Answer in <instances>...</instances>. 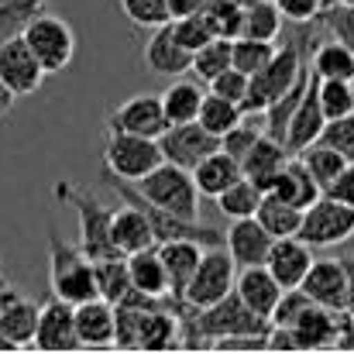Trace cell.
Segmentation results:
<instances>
[{"mask_svg": "<svg viewBox=\"0 0 354 354\" xmlns=\"http://www.w3.org/2000/svg\"><path fill=\"white\" fill-rule=\"evenodd\" d=\"M158 145H162L165 162L183 165V169H189V172H193L207 155L221 151V138H217V134H210L200 120L169 124V127H165V134L158 138Z\"/></svg>", "mask_w": 354, "mask_h": 354, "instance_id": "11", "label": "cell"}, {"mask_svg": "<svg viewBox=\"0 0 354 354\" xmlns=\"http://www.w3.org/2000/svg\"><path fill=\"white\" fill-rule=\"evenodd\" d=\"M299 241H306L313 251L317 248H337L354 237V207L334 200V196H320L313 207L303 210V224H299Z\"/></svg>", "mask_w": 354, "mask_h": 354, "instance_id": "9", "label": "cell"}, {"mask_svg": "<svg viewBox=\"0 0 354 354\" xmlns=\"http://www.w3.org/2000/svg\"><path fill=\"white\" fill-rule=\"evenodd\" d=\"M48 0H0V38L21 35L38 14H45Z\"/></svg>", "mask_w": 354, "mask_h": 354, "instance_id": "40", "label": "cell"}, {"mask_svg": "<svg viewBox=\"0 0 354 354\" xmlns=\"http://www.w3.org/2000/svg\"><path fill=\"white\" fill-rule=\"evenodd\" d=\"M275 3H279V10H282L286 21H292V24H299V28H310V24H317V17H320L334 0H275Z\"/></svg>", "mask_w": 354, "mask_h": 354, "instance_id": "48", "label": "cell"}, {"mask_svg": "<svg viewBox=\"0 0 354 354\" xmlns=\"http://www.w3.org/2000/svg\"><path fill=\"white\" fill-rule=\"evenodd\" d=\"M3 279H7V275H3V261H0V286H3Z\"/></svg>", "mask_w": 354, "mask_h": 354, "instance_id": "57", "label": "cell"}, {"mask_svg": "<svg viewBox=\"0 0 354 354\" xmlns=\"http://www.w3.org/2000/svg\"><path fill=\"white\" fill-rule=\"evenodd\" d=\"M35 348L38 351H76L80 348V334H76V306L48 296L38 317V330H35Z\"/></svg>", "mask_w": 354, "mask_h": 354, "instance_id": "14", "label": "cell"}, {"mask_svg": "<svg viewBox=\"0 0 354 354\" xmlns=\"http://www.w3.org/2000/svg\"><path fill=\"white\" fill-rule=\"evenodd\" d=\"M203 251L207 248L200 241H165V244H158V254H162V261L169 268V296L179 303L183 317H186L183 296H186V286L193 282V275H196V268L203 261Z\"/></svg>", "mask_w": 354, "mask_h": 354, "instance_id": "18", "label": "cell"}, {"mask_svg": "<svg viewBox=\"0 0 354 354\" xmlns=\"http://www.w3.org/2000/svg\"><path fill=\"white\" fill-rule=\"evenodd\" d=\"M272 324L258 317L254 310L244 306V299L231 292L214 306L189 310L183 317V344H200V348H217L227 337H251V334H268Z\"/></svg>", "mask_w": 354, "mask_h": 354, "instance_id": "1", "label": "cell"}, {"mask_svg": "<svg viewBox=\"0 0 354 354\" xmlns=\"http://www.w3.org/2000/svg\"><path fill=\"white\" fill-rule=\"evenodd\" d=\"M76 334L80 348H111L118 341V306L104 296L76 306Z\"/></svg>", "mask_w": 354, "mask_h": 354, "instance_id": "19", "label": "cell"}, {"mask_svg": "<svg viewBox=\"0 0 354 354\" xmlns=\"http://www.w3.org/2000/svg\"><path fill=\"white\" fill-rule=\"evenodd\" d=\"M334 3H341V7H354V0H334Z\"/></svg>", "mask_w": 354, "mask_h": 354, "instance_id": "56", "label": "cell"}, {"mask_svg": "<svg viewBox=\"0 0 354 354\" xmlns=\"http://www.w3.org/2000/svg\"><path fill=\"white\" fill-rule=\"evenodd\" d=\"M244 118V111H241V104L234 100H224V97H217V93H207L203 97V107H200V124L210 131V134H217V138H224L234 124H241Z\"/></svg>", "mask_w": 354, "mask_h": 354, "instance_id": "37", "label": "cell"}, {"mask_svg": "<svg viewBox=\"0 0 354 354\" xmlns=\"http://www.w3.org/2000/svg\"><path fill=\"white\" fill-rule=\"evenodd\" d=\"M282 10L275 0H258L251 7H244V21H241V35L237 38H261V41H275L282 35Z\"/></svg>", "mask_w": 354, "mask_h": 354, "instance_id": "32", "label": "cell"}, {"mask_svg": "<svg viewBox=\"0 0 354 354\" xmlns=\"http://www.w3.org/2000/svg\"><path fill=\"white\" fill-rule=\"evenodd\" d=\"M165 162L158 138H141V134H124V131H111L107 145H104V169L114 172L127 183L145 179L151 169H158Z\"/></svg>", "mask_w": 354, "mask_h": 354, "instance_id": "8", "label": "cell"}, {"mask_svg": "<svg viewBox=\"0 0 354 354\" xmlns=\"http://www.w3.org/2000/svg\"><path fill=\"white\" fill-rule=\"evenodd\" d=\"M289 158H292V151H289L282 141L261 134V138L254 141V148L241 158V172H244V179H251L261 193H268L272 179L279 176V169H282Z\"/></svg>", "mask_w": 354, "mask_h": 354, "instance_id": "24", "label": "cell"}, {"mask_svg": "<svg viewBox=\"0 0 354 354\" xmlns=\"http://www.w3.org/2000/svg\"><path fill=\"white\" fill-rule=\"evenodd\" d=\"M21 35H24V41L31 45L35 59L41 62V69H45L48 76H59L62 69H69V62H73V55H76V35H73V28H69L66 17L45 10V14H38Z\"/></svg>", "mask_w": 354, "mask_h": 354, "instance_id": "6", "label": "cell"}, {"mask_svg": "<svg viewBox=\"0 0 354 354\" xmlns=\"http://www.w3.org/2000/svg\"><path fill=\"white\" fill-rule=\"evenodd\" d=\"M52 193H55L59 203H66V207L76 210V217H80V248H83L93 261L120 254L118 244H114V234H111V227H114V210H118V207H107L104 200H97L93 193L73 186L69 179H62Z\"/></svg>", "mask_w": 354, "mask_h": 354, "instance_id": "3", "label": "cell"}, {"mask_svg": "<svg viewBox=\"0 0 354 354\" xmlns=\"http://www.w3.org/2000/svg\"><path fill=\"white\" fill-rule=\"evenodd\" d=\"M313 261L317 258H313V248L306 241H299V237H275L265 268L279 279L282 289H299L306 272L313 268Z\"/></svg>", "mask_w": 354, "mask_h": 354, "instance_id": "16", "label": "cell"}, {"mask_svg": "<svg viewBox=\"0 0 354 354\" xmlns=\"http://www.w3.org/2000/svg\"><path fill=\"white\" fill-rule=\"evenodd\" d=\"M310 69L320 80H348V83H354V48L344 45L341 38L317 41L313 55H310Z\"/></svg>", "mask_w": 354, "mask_h": 354, "instance_id": "28", "label": "cell"}, {"mask_svg": "<svg viewBox=\"0 0 354 354\" xmlns=\"http://www.w3.org/2000/svg\"><path fill=\"white\" fill-rule=\"evenodd\" d=\"M317 24L330 35V38H341L344 45H351L354 48V7H341V3H330L320 17H317Z\"/></svg>", "mask_w": 354, "mask_h": 354, "instance_id": "45", "label": "cell"}, {"mask_svg": "<svg viewBox=\"0 0 354 354\" xmlns=\"http://www.w3.org/2000/svg\"><path fill=\"white\" fill-rule=\"evenodd\" d=\"M299 158H303V165L310 169V176L320 183V189H327V186L344 172V165H348V158H344L341 151H334L330 145H324V141H317V145L303 148V151H299Z\"/></svg>", "mask_w": 354, "mask_h": 354, "instance_id": "36", "label": "cell"}, {"mask_svg": "<svg viewBox=\"0 0 354 354\" xmlns=\"http://www.w3.org/2000/svg\"><path fill=\"white\" fill-rule=\"evenodd\" d=\"M207 21L214 28L217 38H237L241 35V21H244V7L234 0H210L207 3Z\"/></svg>", "mask_w": 354, "mask_h": 354, "instance_id": "44", "label": "cell"}, {"mask_svg": "<svg viewBox=\"0 0 354 354\" xmlns=\"http://www.w3.org/2000/svg\"><path fill=\"white\" fill-rule=\"evenodd\" d=\"M45 69L35 59L31 45L24 41V35H10L0 38V83L14 93V97H31L41 90L45 83Z\"/></svg>", "mask_w": 354, "mask_h": 354, "instance_id": "10", "label": "cell"}, {"mask_svg": "<svg viewBox=\"0 0 354 354\" xmlns=\"http://www.w3.org/2000/svg\"><path fill=\"white\" fill-rule=\"evenodd\" d=\"M320 141H324V145H330L334 151H341L348 162H354V114L337 118V120H327V127H324Z\"/></svg>", "mask_w": 354, "mask_h": 354, "instance_id": "47", "label": "cell"}, {"mask_svg": "<svg viewBox=\"0 0 354 354\" xmlns=\"http://www.w3.org/2000/svg\"><path fill=\"white\" fill-rule=\"evenodd\" d=\"M145 62H148L151 73L169 76V80L193 69V52L179 45V38L172 35V21L162 24V28H151V38L145 45Z\"/></svg>", "mask_w": 354, "mask_h": 354, "instance_id": "21", "label": "cell"}, {"mask_svg": "<svg viewBox=\"0 0 354 354\" xmlns=\"http://www.w3.org/2000/svg\"><path fill=\"white\" fill-rule=\"evenodd\" d=\"M254 217L272 237H296L299 224H303V210L286 203V200H279V196H272V193L261 196V207H258Z\"/></svg>", "mask_w": 354, "mask_h": 354, "instance_id": "31", "label": "cell"}, {"mask_svg": "<svg viewBox=\"0 0 354 354\" xmlns=\"http://www.w3.org/2000/svg\"><path fill=\"white\" fill-rule=\"evenodd\" d=\"M317 90H320V107H324L327 120L354 114V83H348V80H320Z\"/></svg>", "mask_w": 354, "mask_h": 354, "instance_id": "41", "label": "cell"}, {"mask_svg": "<svg viewBox=\"0 0 354 354\" xmlns=\"http://www.w3.org/2000/svg\"><path fill=\"white\" fill-rule=\"evenodd\" d=\"M203 86L200 80H176L169 83V90H162V107H165V118L169 124H186V120L200 118V107H203Z\"/></svg>", "mask_w": 354, "mask_h": 354, "instance_id": "30", "label": "cell"}, {"mask_svg": "<svg viewBox=\"0 0 354 354\" xmlns=\"http://www.w3.org/2000/svg\"><path fill=\"white\" fill-rule=\"evenodd\" d=\"M306 73V62H303V48L299 41H289L275 52V59L251 76V86H248V100L241 104L244 114H265L279 97H286Z\"/></svg>", "mask_w": 354, "mask_h": 354, "instance_id": "5", "label": "cell"}, {"mask_svg": "<svg viewBox=\"0 0 354 354\" xmlns=\"http://www.w3.org/2000/svg\"><path fill=\"white\" fill-rule=\"evenodd\" d=\"M231 55H234V38H214L210 45H203L196 55H193V76L200 80V83H214L221 73H227L234 62H231Z\"/></svg>", "mask_w": 354, "mask_h": 354, "instance_id": "34", "label": "cell"}, {"mask_svg": "<svg viewBox=\"0 0 354 354\" xmlns=\"http://www.w3.org/2000/svg\"><path fill=\"white\" fill-rule=\"evenodd\" d=\"M97 265V289L107 303H124L131 296V272H127V258L124 254H114V258H100L93 261Z\"/></svg>", "mask_w": 354, "mask_h": 354, "instance_id": "33", "label": "cell"}, {"mask_svg": "<svg viewBox=\"0 0 354 354\" xmlns=\"http://www.w3.org/2000/svg\"><path fill=\"white\" fill-rule=\"evenodd\" d=\"M275 52H279L275 41H261V38H234V55H231V62H234V69L248 73V76H254V73H261V69L275 59Z\"/></svg>", "mask_w": 354, "mask_h": 354, "instance_id": "38", "label": "cell"}, {"mask_svg": "<svg viewBox=\"0 0 354 354\" xmlns=\"http://www.w3.org/2000/svg\"><path fill=\"white\" fill-rule=\"evenodd\" d=\"M111 234H114V244H118L120 254H134V251H145V248H155V244H158L151 224H148V217H145L138 207L124 203V200H120V207L114 210V227H111Z\"/></svg>", "mask_w": 354, "mask_h": 354, "instance_id": "26", "label": "cell"}, {"mask_svg": "<svg viewBox=\"0 0 354 354\" xmlns=\"http://www.w3.org/2000/svg\"><path fill=\"white\" fill-rule=\"evenodd\" d=\"M0 351H17V344H14L10 337H3V334H0Z\"/></svg>", "mask_w": 354, "mask_h": 354, "instance_id": "54", "label": "cell"}, {"mask_svg": "<svg viewBox=\"0 0 354 354\" xmlns=\"http://www.w3.org/2000/svg\"><path fill=\"white\" fill-rule=\"evenodd\" d=\"M234 282H237V265L231 258V251L224 244L221 248H207L203 261H200V268H196V275H193V282L186 286V296H183L186 313L221 303L224 296L234 292Z\"/></svg>", "mask_w": 354, "mask_h": 354, "instance_id": "7", "label": "cell"}, {"mask_svg": "<svg viewBox=\"0 0 354 354\" xmlns=\"http://www.w3.org/2000/svg\"><path fill=\"white\" fill-rule=\"evenodd\" d=\"M324 193L334 196V200H341V203H348V207H354V162L344 165V172H341Z\"/></svg>", "mask_w": 354, "mask_h": 354, "instance_id": "50", "label": "cell"}, {"mask_svg": "<svg viewBox=\"0 0 354 354\" xmlns=\"http://www.w3.org/2000/svg\"><path fill=\"white\" fill-rule=\"evenodd\" d=\"M313 306V299L303 292V289H286L275 313H272V327H296V320Z\"/></svg>", "mask_w": 354, "mask_h": 354, "instance_id": "46", "label": "cell"}, {"mask_svg": "<svg viewBox=\"0 0 354 354\" xmlns=\"http://www.w3.org/2000/svg\"><path fill=\"white\" fill-rule=\"evenodd\" d=\"M317 86H320V80H317V73L310 69V86H306V93H303L296 114L289 120V131H286V148H289L292 155H299L303 148L317 145L320 134H324V127H327V114H324V107H320V90H317Z\"/></svg>", "mask_w": 354, "mask_h": 354, "instance_id": "15", "label": "cell"}, {"mask_svg": "<svg viewBox=\"0 0 354 354\" xmlns=\"http://www.w3.org/2000/svg\"><path fill=\"white\" fill-rule=\"evenodd\" d=\"M172 35L179 38V45L183 48H189L193 55L203 48V45H210L217 35H214V28H210V21H207V14H189V17H172Z\"/></svg>", "mask_w": 354, "mask_h": 354, "instance_id": "42", "label": "cell"}, {"mask_svg": "<svg viewBox=\"0 0 354 354\" xmlns=\"http://www.w3.org/2000/svg\"><path fill=\"white\" fill-rule=\"evenodd\" d=\"M127 258V272H131V286L145 296H155V299H172L169 296V268L158 254V244L155 248H145V251H134V254H124Z\"/></svg>", "mask_w": 354, "mask_h": 354, "instance_id": "25", "label": "cell"}, {"mask_svg": "<svg viewBox=\"0 0 354 354\" xmlns=\"http://www.w3.org/2000/svg\"><path fill=\"white\" fill-rule=\"evenodd\" d=\"M148 203L176 214V217H186V221H200V189H196V179L189 169L183 165H172V162H162L158 169H151L145 179L131 183Z\"/></svg>", "mask_w": 354, "mask_h": 354, "instance_id": "4", "label": "cell"}, {"mask_svg": "<svg viewBox=\"0 0 354 354\" xmlns=\"http://www.w3.org/2000/svg\"><path fill=\"white\" fill-rule=\"evenodd\" d=\"M241 176H244V172H241V162L231 158L224 148L214 151V155H207V158L193 169V179H196L200 196H210V200H217L224 189H231Z\"/></svg>", "mask_w": 354, "mask_h": 354, "instance_id": "27", "label": "cell"}, {"mask_svg": "<svg viewBox=\"0 0 354 354\" xmlns=\"http://www.w3.org/2000/svg\"><path fill=\"white\" fill-rule=\"evenodd\" d=\"M234 3H241V7H251V3H258V0H234Z\"/></svg>", "mask_w": 354, "mask_h": 354, "instance_id": "55", "label": "cell"}, {"mask_svg": "<svg viewBox=\"0 0 354 354\" xmlns=\"http://www.w3.org/2000/svg\"><path fill=\"white\" fill-rule=\"evenodd\" d=\"M210 0H169L172 17H189V14H203Z\"/></svg>", "mask_w": 354, "mask_h": 354, "instance_id": "51", "label": "cell"}, {"mask_svg": "<svg viewBox=\"0 0 354 354\" xmlns=\"http://www.w3.org/2000/svg\"><path fill=\"white\" fill-rule=\"evenodd\" d=\"M299 289L317 306L344 313L348 310V265H344V258H317Z\"/></svg>", "mask_w": 354, "mask_h": 354, "instance_id": "13", "label": "cell"}, {"mask_svg": "<svg viewBox=\"0 0 354 354\" xmlns=\"http://www.w3.org/2000/svg\"><path fill=\"white\" fill-rule=\"evenodd\" d=\"M268 193H272V196H279V200H286V203H292V207H299V210L313 207V203L324 196L320 183L310 176V169L303 165V158H299V155H292V158L279 169V176L272 179Z\"/></svg>", "mask_w": 354, "mask_h": 354, "instance_id": "23", "label": "cell"}, {"mask_svg": "<svg viewBox=\"0 0 354 354\" xmlns=\"http://www.w3.org/2000/svg\"><path fill=\"white\" fill-rule=\"evenodd\" d=\"M165 127H169V118L162 107V93H138L114 107L107 118V131L141 134V138H162Z\"/></svg>", "mask_w": 354, "mask_h": 354, "instance_id": "12", "label": "cell"}, {"mask_svg": "<svg viewBox=\"0 0 354 354\" xmlns=\"http://www.w3.org/2000/svg\"><path fill=\"white\" fill-rule=\"evenodd\" d=\"M234 292L244 299L248 310H254L258 317H265L272 324V313H275V306H279L286 289L279 286V279L265 265H251V268H237Z\"/></svg>", "mask_w": 354, "mask_h": 354, "instance_id": "20", "label": "cell"}, {"mask_svg": "<svg viewBox=\"0 0 354 354\" xmlns=\"http://www.w3.org/2000/svg\"><path fill=\"white\" fill-rule=\"evenodd\" d=\"M337 324H341V313L324 310V306L313 303V306L296 320L292 334H296L299 348H334V341H337Z\"/></svg>", "mask_w": 354, "mask_h": 354, "instance_id": "29", "label": "cell"}, {"mask_svg": "<svg viewBox=\"0 0 354 354\" xmlns=\"http://www.w3.org/2000/svg\"><path fill=\"white\" fill-rule=\"evenodd\" d=\"M344 265H348V310L344 313L354 317V258H344Z\"/></svg>", "mask_w": 354, "mask_h": 354, "instance_id": "52", "label": "cell"}, {"mask_svg": "<svg viewBox=\"0 0 354 354\" xmlns=\"http://www.w3.org/2000/svg\"><path fill=\"white\" fill-rule=\"evenodd\" d=\"M38 317H41V306L24 299L17 289H3L0 286V334L3 337H10L17 348L35 344Z\"/></svg>", "mask_w": 354, "mask_h": 354, "instance_id": "22", "label": "cell"}, {"mask_svg": "<svg viewBox=\"0 0 354 354\" xmlns=\"http://www.w3.org/2000/svg\"><path fill=\"white\" fill-rule=\"evenodd\" d=\"M265 134V114H244L241 124H234L224 138H221V148L231 155V158H244L251 148H254V141Z\"/></svg>", "mask_w": 354, "mask_h": 354, "instance_id": "39", "label": "cell"}, {"mask_svg": "<svg viewBox=\"0 0 354 354\" xmlns=\"http://www.w3.org/2000/svg\"><path fill=\"white\" fill-rule=\"evenodd\" d=\"M275 237L268 234L258 217H241L231 221L227 234H224V248L231 251L237 268H251V265H265L268 261V251H272Z\"/></svg>", "mask_w": 354, "mask_h": 354, "instance_id": "17", "label": "cell"}, {"mask_svg": "<svg viewBox=\"0 0 354 354\" xmlns=\"http://www.w3.org/2000/svg\"><path fill=\"white\" fill-rule=\"evenodd\" d=\"M120 10L134 28H162L172 21L169 0H120Z\"/></svg>", "mask_w": 354, "mask_h": 354, "instance_id": "43", "label": "cell"}, {"mask_svg": "<svg viewBox=\"0 0 354 354\" xmlns=\"http://www.w3.org/2000/svg\"><path fill=\"white\" fill-rule=\"evenodd\" d=\"M48 286H52V296H59L73 306L100 296L93 258L80 244L62 241L55 227L48 231Z\"/></svg>", "mask_w": 354, "mask_h": 354, "instance_id": "2", "label": "cell"}, {"mask_svg": "<svg viewBox=\"0 0 354 354\" xmlns=\"http://www.w3.org/2000/svg\"><path fill=\"white\" fill-rule=\"evenodd\" d=\"M14 100H17V97H14V93H10V90H7V86L0 83V118H7V114H10Z\"/></svg>", "mask_w": 354, "mask_h": 354, "instance_id": "53", "label": "cell"}, {"mask_svg": "<svg viewBox=\"0 0 354 354\" xmlns=\"http://www.w3.org/2000/svg\"><path fill=\"white\" fill-rule=\"evenodd\" d=\"M261 189L251 183V179H237L231 189H224L221 196H217V210L227 217V221H241V217H254L258 214V207H261Z\"/></svg>", "mask_w": 354, "mask_h": 354, "instance_id": "35", "label": "cell"}, {"mask_svg": "<svg viewBox=\"0 0 354 354\" xmlns=\"http://www.w3.org/2000/svg\"><path fill=\"white\" fill-rule=\"evenodd\" d=\"M248 86H251V76L231 66L227 73H221V76L210 83V93H217V97H224V100H234V104H244V100H248Z\"/></svg>", "mask_w": 354, "mask_h": 354, "instance_id": "49", "label": "cell"}]
</instances>
